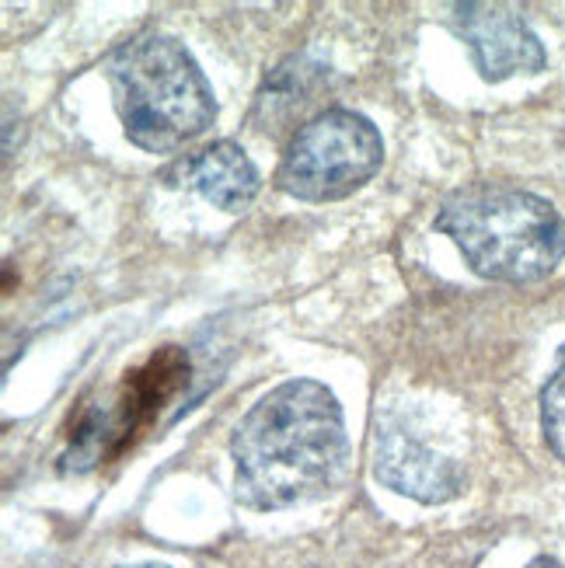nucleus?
Returning a JSON list of instances; mask_svg holds the SVG:
<instances>
[{
    "mask_svg": "<svg viewBox=\"0 0 565 568\" xmlns=\"http://www.w3.org/2000/svg\"><path fill=\"white\" fill-rule=\"evenodd\" d=\"M109 81L122 133L147 154H171L203 136L213 119V88L200 63L171 36H137L109 57Z\"/></svg>",
    "mask_w": 565,
    "mask_h": 568,
    "instance_id": "3",
    "label": "nucleus"
},
{
    "mask_svg": "<svg viewBox=\"0 0 565 568\" xmlns=\"http://www.w3.org/2000/svg\"><path fill=\"white\" fill-rule=\"evenodd\" d=\"M133 568H168V565H133Z\"/></svg>",
    "mask_w": 565,
    "mask_h": 568,
    "instance_id": "11",
    "label": "nucleus"
},
{
    "mask_svg": "<svg viewBox=\"0 0 565 568\" xmlns=\"http://www.w3.org/2000/svg\"><path fill=\"white\" fill-rule=\"evenodd\" d=\"M384 164V140L366 115L325 109L293 133L276 185L301 203H335L360 192Z\"/></svg>",
    "mask_w": 565,
    "mask_h": 568,
    "instance_id": "4",
    "label": "nucleus"
},
{
    "mask_svg": "<svg viewBox=\"0 0 565 568\" xmlns=\"http://www.w3.org/2000/svg\"><path fill=\"white\" fill-rule=\"evenodd\" d=\"M542 429H545L548 450L558 460H565V349H562L558 369L542 390Z\"/></svg>",
    "mask_w": 565,
    "mask_h": 568,
    "instance_id": "9",
    "label": "nucleus"
},
{
    "mask_svg": "<svg viewBox=\"0 0 565 568\" xmlns=\"http://www.w3.org/2000/svg\"><path fill=\"white\" fill-rule=\"evenodd\" d=\"M179 179L224 213L249 210L259 195V168L234 140H216L179 164Z\"/></svg>",
    "mask_w": 565,
    "mask_h": 568,
    "instance_id": "8",
    "label": "nucleus"
},
{
    "mask_svg": "<svg viewBox=\"0 0 565 568\" xmlns=\"http://www.w3.org/2000/svg\"><path fill=\"white\" fill-rule=\"evenodd\" d=\"M433 227L454 241L482 280L537 283L565 258V216L542 195L506 182H472L451 192Z\"/></svg>",
    "mask_w": 565,
    "mask_h": 568,
    "instance_id": "2",
    "label": "nucleus"
},
{
    "mask_svg": "<svg viewBox=\"0 0 565 568\" xmlns=\"http://www.w3.org/2000/svg\"><path fill=\"white\" fill-rule=\"evenodd\" d=\"M454 29L468 42L485 81L542 73L548 57L531 24L506 4H454Z\"/></svg>",
    "mask_w": 565,
    "mask_h": 568,
    "instance_id": "7",
    "label": "nucleus"
},
{
    "mask_svg": "<svg viewBox=\"0 0 565 568\" xmlns=\"http://www.w3.org/2000/svg\"><path fill=\"white\" fill-rule=\"evenodd\" d=\"M185 381H189V356L175 349V345H164V349L154 353L143 366L130 369L112 412H102V415L91 408L81 412L78 426L70 433V443H73L70 457L78 460V467L94 464L105 454L109 436H115L122 447L140 426L151 423L164 402L175 398Z\"/></svg>",
    "mask_w": 565,
    "mask_h": 568,
    "instance_id": "5",
    "label": "nucleus"
},
{
    "mask_svg": "<svg viewBox=\"0 0 565 568\" xmlns=\"http://www.w3.org/2000/svg\"><path fill=\"white\" fill-rule=\"evenodd\" d=\"M374 475L391 491L420 503H447L464 485L457 460L430 447L423 433L412 423H405V418L381 423L374 443Z\"/></svg>",
    "mask_w": 565,
    "mask_h": 568,
    "instance_id": "6",
    "label": "nucleus"
},
{
    "mask_svg": "<svg viewBox=\"0 0 565 568\" xmlns=\"http://www.w3.org/2000/svg\"><path fill=\"white\" fill-rule=\"evenodd\" d=\"M231 457L234 496L249 509H286L322 496L346 460L339 398L317 381L273 387L241 418Z\"/></svg>",
    "mask_w": 565,
    "mask_h": 568,
    "instance_id": "1",
    "label": "nucleus"
},
{
    "mask_svg": "<svg viewBox=\"0 0 565 568\" xmlns=\"http://www.w3.org/2000/svg\"><path fill=\"white\" fill-rule=\"evenodd\" d=\"M527 568H562V561H555V558H534Z\"/></svg>",
    "mask_w": 565,
    "mask_h": 568,
    "instance_id": "10",
    "label": "nucleus"
}]
</instances>
